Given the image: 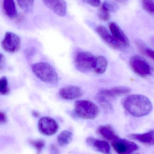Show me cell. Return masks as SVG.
<instances>
[{"label": "cell", "mask_w": 154, "mask_h": 154, "mask_svg": "<svg viewBox=\"0 0 154 154\" xmlns=\"http://www.w3.org/2000/svg\"><path fill=\"white\" fill-rule=\"evenodd\" d=\"M124 106L128 112L136 117L148 115L153 108L152 102L147 97L138 94L128 97L124 100Z\"/></svg>", "instance_id": "cell-1"}, {"label": "cell", "mask_w": 154, "mask_h": 154, "mask_svg": "<svg viewBox=\"0 0 154 154\" xmlns=\"http://www.w3.org/2000/svg\"><path fill=\"white\" fill-rule=\"evenodd\" d=\"M32 69L34 75L43 82L50 84H56L58 82L57 73L53 66L48 63H36L32 66Z\"/></svg>", "instance_id": "cell-2"}, {"label": "cell", "mask_w": 154, "mask_h": 154, "mask_svg": "<svg viewBox=\"0 0 154 154\" xmlns=\"http://www.w3.org/2000/svg\"><path fill=\"white\" fill-rule=\"evenodd\" d=\"M75 111L77 116L85 119H93L99 113L97 106L91 101L87 100H78L76 101Z\"/></svg>", "instance_id": "cell-3"}, {"label": "cell", "mask_w": 154, "mask_h": 154, "mask_svg": "<svg viewBox=\"0 0 154 154\" xmlns=\"http://www.w3.org/2000/svg\"><path fill=\"white\" fill-rule=\"evenodd\" d=\"M96 57L91 53L81 51L77 52L75 57V64L77 69L82 72L87 73L93 69Z\"/></svg>", "instance_id": "cell-4"}, {"label": "cell", "mask_w": 154, "mask_h": 154, "mask_svg": "<svg viewBox=\"0 0 154 154\" xmlns=\"http://www.w3.org/2000/svg\"><path fill=\"white\" fill-rule=\"evenodd\" d=\"M129 63L132 70L140 76L146 77L151 74V68L150 65L141 57L138 56L132 57Z\"/></svg>", "instance_id": "cell-5"}, {"label": "cell", "mask_w": 154, "mask_h": 154, "mask_svg": "<svg viewBox=\"0 0 154 154\" xmlns=\"http://www.w3.org/2000/svg\"><path fill=\"white\" fill-rule=\"evenodd\" d=\"M38 128L41 134L50 136L57 133L59 125L53 119L49 117H42L38 122Z\"/></svg>", "instance_id": "cell-6"}, {"label": "cell", "mask_w": 154, "mask_h": 154, "mask_svg": "<svg viewBox=\"0 0 154 154\" xmlns=\"http://www.w3.org/2000/svg\"><path fill=\"white\" fill-rule=\"evenodd\" d=\"M20 39L18 35L12 32H7L1 42L2 48L5 51L14 53L20 48Z\"/></svg>", "instance_id": "cell-7"}, {"label": "cell", "mask_w": 154, "mask_h": 154, "mask_svg": "<svg viewBox=\"0 0 154 154\" xmlns=\"http://www.w3.org/2000/svg\"><path fill=\"white\" fill-rule=\"evenodd\" d=\"M112 145L118 154H129L139 149L135 143L119 137L112 141Z\"/></svg>", "instance_id": "cell-8"}, {"label": "cell", "mask_w": 154, "mask_h": 154, "mask_svg": "<svg viewBox=\"0 0 154 154\" xmlns=\"http://www.w3.org/2000/svg\"><path fill=\"white\" fill-rule=\"evenodd\" d=\"M96 30L105 43L112 48L122 49L126 48L125 45L117 40L104 26L99 25L97 27Z\"/></svg>", "instance_id": "cell-9"}, {"label": "cell", "mask_w": 154, "mask_h": 154, "mask_svg": "<svg viewBox=\"0 0 154 154\" xmlns=\"http://www.w3.org/2000/svg\"><path fill=\"white\" fill-rule=\"evenodd\" d=\"M44 4L59 16L63 17L67 13V5L65 0H42Z\"/></svg>", "instance_id": "cell-10"}, {"label": "cell", "mask_w": 154, "mask_h": 154, "mask_svg": "<svg viewBox=\"0 0 154 154\" xmlns=\"http://www.w3.org/2000/svg\"><path fill=\"white\" fill-rule=\"evenodd\" d=\"M59 95L63 99L72 100L80 97L82 96V91L79 87L70 85L60 89Z\"/></svg>", "instance_id": "cell-11"}, {"label": "cell", "mask_w": 154, "mask_h": 154, "mask_svg": "<svg viewBox=\"0 0 154 154\" xmlns=\"http://www.w3.org/2000/svg\"><path fill=\"white\" fill-rule=\"evenodd\" d=\"M109 27L111 34L117 40L125 47L129 46V42L128 38L121 28L116 23L110 22L109 23Z\"/></svg>", "instance_id": "cell-12"}, {"label": "cell", "mask_w": 154, "mask_h": 154, "mask_svg": "<svg viewBox=\"0 0 154 154\" xmlns=\"http://www.w3.org/2000/svg\"><path fill=\"white\" fill-rule=\"evenodd\" d=\"M87 143L98 152L103 154H110V147L107 142L89 137L86 140Z\"/></svg>", "instance_id": "cell-13"}, {"label": "cell", "mask_w": 154, "mask_h": 154, "mask_svg": "<svg viewBox=\"0 0 154 154\" xmlns=\"http://www.w3.org/2000/svg\"><path fill=\"white\" fill-rule=\"evenodd\" d=\"M129 88L125 87H117L109 89H101L99 91L98 95L106 98H113L129 93Z\"/></svg>", "instance_id": "cell-14"}, {"label": "cell", "mask_w": 154, "mask_h": 154, "mask_svg": "<svg viewBox=\"0 0 154 154\" xmlns=\"http://www.w3.org/2000/svg\"><path fill=\"white\" fill-rule=\"evenodd\" d=\"M128 137L145 144H154V130L144 134H131Z\"/></svg>", "instance_id": "cell-15"}, {"label": "cell", "mask_w": 154, "mask_h": 154, "mask_svg": "<svg viewBox=\"0 0 154 154\" xmlns=\"http://www.w3.org/2000/svg\"><path fill=\"white\" fill-rule=\"evenodd\" d=\"M97 131L101 136L109 141H114L119 137L113 128L109 125L100 126L98 128Z\"/></svg>", "instance_id": "cell-16"}, {"label": "cell", "mask_w": 154, "mask_h": 154, "mask_svg": "<svg viewBox=\"0 0 154 154\" xmlns=\"http://www.w3.org/2000/svg\"><path fill=\"white\" fill-rule=\"evenodd\" d=\"M108 61L105 57L99 56L96 57L93 70L97 74H102L106 70Z\"/></svg>", "instance_id": "cell-17"}, {"label": "cell", "mask_w": 154, "mask_h": 154, "mask_svg": "<svg viewBox=\"0 0 154 154\" xmlns=\"http://www.w3.org/2000/svg\"><path fill=\"white\" fill-rule=\"evenodd\" d=\"M3 10L6 16L10 18H14L17 16L14 0H3Z\"/></svg>", "instance_id": "cell-18"}, {"label": "cell", "mask_w": 154, "mask_h": 154, "mask_svg": "<svg viewBox=\"0 0 154 154\" xmlns=\"http://www.w3.org/2000/svg\"><path fill=\"white\" fill-rule=\"evenodd\" d=\"M73 134L70 131L64 130L59 135L57 138V141L60 146H65L71 142Z\"/></svg>", "instance_id": "cell-19"}, {"label": "cell", "mask_w": 154, "mask_h": 154, "mask_svg": "<svg viewBox=\"0 0 154 154\" xmlns=\"http://www.w3.org/2000/svg\"><path fill=\"white\" fill-rule=\"evenodd\" d=\"M135 43L138 50L142 54L154 60V51L146 47V45L141 41L137 40Z\"/></svg>", "instance_id": "cell-20"}, {"label": "cell", "mask_w": 154, "mask_h": 154, "mask_svg": "<svg viewBox=\"0 0 154 154\" xmlns=\"http://www.w3.org/2000/svg\"><path fill=\"white\" fill-rule=\"evenodd\" d=\"M17 2L20 8L25 12L32 11L34 0H17Z\"/></svg>", "instance_id": "cell-21"}, {"label": "cell", "mask_w": 154, "mask_h": 154, "mask_svg": "<svg viewBox=\"0 0 154 154\" xmlns=\"http://www.w3.org/2000/svg\"><path fill=\"white\" fill-rule=\"evenodd\" d=\"M101 6L109 12H115L119 9V6L118 5L110 0L104 1L102 3Z\"/></svg>", "instance_id": "cell-22"}, {"label": "cell", "mask_w": 154, "mask_h": 154, "mask_svg": "<svg viewBox=\"0 0 154 154\" xmlns=\"http://www.w3.org/2000/svg\"><path fill=\"white\" fill-rule=\"evenodd\" d=\"M143 8L154 17V0H142Z\"/></svg>", "instance_id": "cell-23"}, {"label": "cell", "mask_w": 154, "mask_h": 154, "mask_svg": "<svg viewBox=\"0 0 154 154\" xmlns=\"http://www.w3.org/2000/svg\"><path fill=\"white\" fill-rule=\"evenodd\" d=\"M29 143L37 150L38 154H40L45 146V141L42 139L30 140Z\"/></svg>", "instance_id": "cell-24"}, {"label": "cell", "mask_w": 154, "mask_h": 154, "mask_svg": "<svg viewBox=\"0 0 154 154\" xmlns=\"http://www.w3.org/2000/svg\"><path fill=\"white\" fill-rule=\"evenodd\" d=\"M10 91L7 78L5 76L2 77L0 79V94L2 95H7Z\"/></svg>", "instance_id": "cell-25"}, {"label": "cell", "mask_w": 154, "mask_h": 154, "mask_svg": "<svg viewBox=\"0 0 154 154\" xmlns=\"http://www.w3.org/2000/svg\"><path fill=\"white\" fill-rule=\"evenodd\" d=\"M99 18L104 21H108L110 19V14L109 11L105 10L103 7H100L98 12Z\"/></svg>", "instance_id": "cell-26"}, {"label": "cell", "mask_w": 154, "mask_h": 154, "mask_svg": "<svg viewBox=\"0 0 154 154\" xmlns=\"http://www.w3.org/2000/svg\"><path fill=\"white\" fill-rule=\"evenodd\" d=\"M82 1L83 2L94 7L99 6L101 4L100 0H82Z\"/></svg>", "instance_id": "cell-27"}, {"label": "cell", "mask_w": 154, "mask_h": 154, "mask_svg": "<svg viewBox=\"0 0 154 154\" xmlns=\"http://www.w3.org/2000/svg\"><path fill=\"white\" fill-rule=\"evenodd\" d=\"M50 154H60L59 150L55 145H51L50 147Z\"/></svg>", "instance_id": "cell-28"}, {"label": "cell", "mask_w": 154, "mask_h": 154, "mask_svg": "<svg viewBox=\"0 0 154 154\" xmlns=\"http://www.w3.org/2000/svg\"><path fill=\"white\" fill-rule=\"evenodd\" d=\"M5 65V58L2 53H0V70L3 69Z\"/></svg>", "instance_id": "cell-29"}, {"label": "cell", "mask_w": 154, "mask_h": 154, "mask_svg": "<svg viewBox=\"0 0 154 154\" xmlns=\"http://www.w3.org/2000/svg\"><path fill=\"white\" fill-rule=\"evenodd\" d=\"M7 120L6 115L4 112H0V124L5 123Z\"/></svg>", "instance_id": "cell-30"}, {"label": "cell", "mask_w": 154, "mask_h": 154, "mask_svg": "<svg viewBox=\"0 0 154 154\" xmlns=\"http://www.w3.org/2000/svg\"><path fill=\"white\" fill-rule=\"evenodd\" d=\"M115 1L117 2L123 4H126L128 2V0H115Z\"/></svg>", "instance_id": "cell-31"}, {"label": "cell", "mask_w": 154, "mask_h": 154, "mask_svg": "<svg viewBox=\"0 0 154 154\" xmlns=\"http://www.w3.org/2000/svg\"><path fill=\"white\" fill-rule=\"evenodd\" d=\"M32 114L33 116L35 117L38 118L40 116L39 113L37 112V111H33V112H32Z\"/></svg>", "instance_id": "cell-32"}, {"label": "cell", "mask_w": 154, "mask_h": 154, "mask_svg": "<svg viewBox=\"0 0 154 154\" xmlns=\"http://www.w3.org/2000/svg\"><path fill=\"white\" fill-rule=\"evenodd\" d=\"M151 43H152V45L154 47V37H152L151 39Z\"/></svg>", "instance_id": "cell-33"}]
</instances>
